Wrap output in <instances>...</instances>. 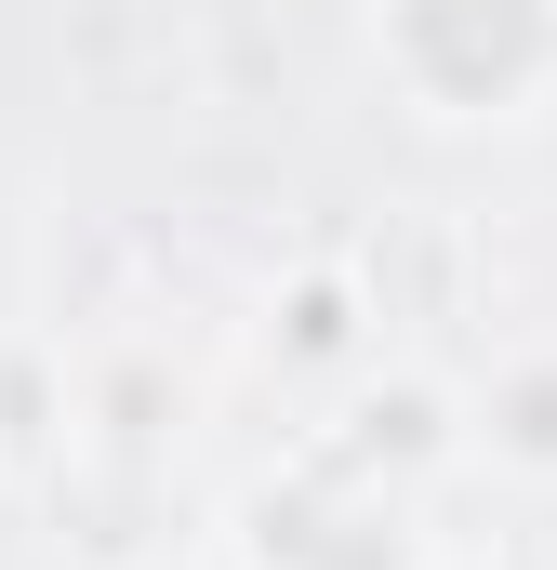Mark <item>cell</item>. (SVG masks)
Wrapping results in <instances>:
<instances>
[{"instance_id": "obj_1", "label": "cell", "mask_w": 557, "mask_h": 570, "mask_svg": "<svg viewBox=\"0 0 557 570\" xmlns=\"http://www.w3.org/2000/svg\"><path fill=\"white\" fill-rule=\"evenodd\" d=\"M253 558L266 570H424V544L399 518V478L359 464V451H332V464L253 491Z\"/></svg>"}, {"instance_id": "obj_2", "label": "cell", "mask_w": 557, "mask_h": 570, "mask_svg": "<svg viewBox=\"0 0 557 570\" xmlns=\"http://www.w3.org/2000/svg\"><path fill=\"white\" fill-rule=\"evenodd\" d=\"M465 438H478L505 478H557V345H505L491 385L465 399Z\"/></svg>"}, {"instance_id": "obj_3", "label": "cell", "mask_w": 557, "mask_h": 570, "mask_svg": "<svg viewBox=\"0 0 557 570\" xmlns=\"http://www.w3.org/2000/svg\"><path fill=\"white\" fill-rule=\"evenodd\" d=\"M345 451H359V464H385V478H438V464H451V451H478V438H465V399H451V385L399 372V385H372V399H359Z\"/></svg>"}, {"instance_id": "obj_4", "label": "cell", "mask_w": 557, "mask_h": 570, "mask_svg": "<svg viewBox=\"0 0 557 570\" xmlns=\"http://www.w3.org/2000/svg\"><path fill=\"white\" fill-rule=\"evenodd\" d=\"M278 318H292V332H278L292 358H359V345H372V318H359V279H332V266L278 292Z\"/></svg>"}, {"instance_id": "obj_5", "label": "cell", "mask_w": 557, "mask_h": 570, "mask_svg": "<svg viewBox=\"0 0 557 570\" xmlns=\"http://www.w3.org/2000/svg\"><path fill=\"white\" fill-rule=\"evenodd\" d=\"M159 570H173V558H159Z\"/></svg>"}]
</instances>
